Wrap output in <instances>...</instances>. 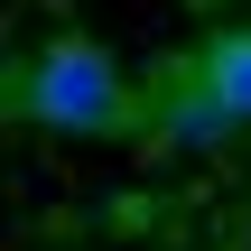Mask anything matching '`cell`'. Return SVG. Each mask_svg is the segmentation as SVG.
Here are the masks:
<instances>
[{"mask_svg":"<svg viewBox=\"0 0 251 251\" xmlns=\"http://www.w3.org/2000/svg\"><path fill=\"white\" fill-rule=\"evenodd\" d=\"M158 130H168V140H186V149H205V140H224V130H233V112H224V93L205 84V65H168Z\"/></svg>","mask_w":251,"mask_h":251,"instance_id":"cell-2","label":"cell"},{"mask_svg":"<svg viewBox=\"0 0 251 251\" xmlns=\"http://www.w3.org/2000/svg\"><path fill=\"white\" fill-rule=\"evenodd\" d=\"M196 65H205V84L224 93V112H233V121H251V28H224Z\"/></svg>","mask_w":251,"mask_h":251,"instance_id":"cell-3","label":"cell"},{"mask_svg":"<svg viewBox=\"0 0 251 251\" xmlns=\"http://www.w3.org/2000/svg\"><path fill=\"white\" fill-rule=\"evenodd\" d=\"M19 121H37V130H121L130 121V84H121V65H112V47H93V37H56V47H37L28 65H19Z\"/></svg>","mask_w":251,"mask_h":251,"instance_id":"cell-1","label":"cell"}]
</instances>
